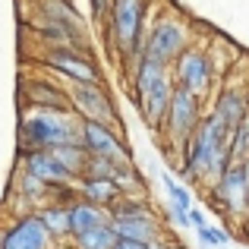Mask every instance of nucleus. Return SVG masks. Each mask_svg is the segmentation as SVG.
Listing matches in <instances>:
<instances>
[{
	"instance_id": "obj_1",
	"label": "nucleus",
	"mask_w": 249,
	"mask_h": 249,
	"mask_svg": "<svg viewBox=\"0 0 249 249\" xmlns=\"http://www.w3.org/2000/svg\"><path fill=\"white\" fill-rule=\"evenodd\" d=\"M177 161H186V164L193 167L202 193L212 189L214 183L221 180V174L233 164V158H231V129L214 114H205L202 123H199V129H196L193 139H189V145L177 155Z\"/></svg>"
},
{
	"instance_id": "obj_2",
	"label": "nucleus",
	"mask_w": 249,
	"mask_h": 249,
	"mask_svg": "<svg viewBox=\"0 0 249 249\" xmlns=\"http://www.w3.org/2000/svg\"><path fill=\"white\" fill-rule=\"evenodd\" d=\"M60 145H82V120L73 110H19V155L54 152Z\"/></svg>"
},
{
	"instance_id": "obj_3",
	"label": "nucleus",
	"mask_w": 249,
	"mask_h": 249,
	"mask_svg": "<svg viewBox=\"0 0 249 249\" xmlns=\"http://www.w3.org/2000/svg\"><path fill=\"white\" fill-rule=\"evenodd\" d=\"M148 0H110L104 16V38H107L120 67L133 70L142 60V44L148 32Z\"/></svg>"
},
{
	"instance_id": "obj_4",
	"label": "nucleus",
	"mask_w": 249,
	"mask_h": 249,
	"mask_svg": "<svg viewBox=\"0 0 249 249\" xmlns=\"http://www.w3.org/2000/svg\"><path fill=\"white\" fill-rule=\"evenodd\" d=\"M129 89H133V98L139 104V114L145 120V126L152 133H161L167 107H170V98H174V89H177L174 76H170V67L142 57L129 70Z\"/></svg>"
},
{
	"instance_id": "obj_5",
	"label": "nucleus",
	"mask_w": 249,
	"mask_h": 249,
	"mask_svg": "<svg viewBox=\"0 0 249 249\" xmlns=\"http://www.w3.org/2000/svg\"><path fill=\"white\" fill-rule=\"evenodd\" d=\"M110 227L117 240H139V243H152L167 233L164 214L155 212L148 196H123L110 208Z\"/></svg>"
},
{
	"instance_id": "obj_6",
	"label": "nucleus",
	"mask_w": 249,
	"mask_h": 249,
	"mask_svg": "<svg viewBox=\"0 0 249 249\" xmlns=\"http://www.w3.org/2000/svg\"><path fill=\"white\" fill-rule=\"evenodd\" d=\"M189 44H193V25H189L180 13L161 10L158 16L148 22L145 44H142V57L170 67V63H174Z\"/></svg>"
},
{
	"instance_id": "obj_7",
	"label": "nucleus",
	"mask_w": 249,
	"mask_h": 249,
	"mask_svg": "<svg viewBox=\"0 0 249 249\" xmlns=\"http://www.w3.org/2000/svg\"><path fill=\"white\" fill-rule=\"evenodd\" d=\"M205 104L202 98L189 95L186 89H174V98H170V107H167V117H164V126H161V142H164V155L167 161H174L183 148L189 145L193 133L199 129L202 117H205Z\"/></svg>"
},
{
	"instance_id": "obj_8",
	"label": "nucleus",
	"mask_w": 249,
	"mask_h": 249,
	"mask_svg": "<svg viewBox=\"0 0 249 249\" xmlns=\"http://www.w3.org/2000/svg\"><path fill=\"white\" fill-rule=\"evenodd\" d=\"M170 76H174L177 89H186L189 95L205 101V98H212L214 82H218V67H214L208 48H202V44L193 41L174 63H170Z\"/></svg>"
},
{
	"instance_id": "obj_9",
	"label": "nucleus",
	"mask_w": 249,
	"mask_h": 249,
	"mask_svg": "<svg viewBox=\"0 0 249 249\" xmlns=\"http://www.w3.org/2000/svg\"><path fill=\"white\" fill-rule=\"evenodd\" d=\"M205 196L212 199L214 212L221 218L240 221V224L249 221V170H246V161H233L221 174V180L212 189H205Z\"/></svg>"
},
{
	"instance_id": "obj_10",
	"label": "nucleus",
	"mask_w": 249,
	"mask_h": 249,
	"mask_svg": "<svg viewBox=\"0 0 249 249\" xmlns=\"http://www.w3.org/2000/svg\"><path fill=\"white\" fill-rule=\"evenodd\" d=\"M38 63H41L48 73L60 76L67 85H98V82H104L95 57L82 54V51H76V48H44L41 54H38Z\"/></svg>"
},
{
	"instance_id": "obj_11",
	"label": "nucleus",
	"mask_w": 249,
	"mask_h": 249,
	"mask_svg": "<svg viewBox=\"0 0 249 249\" xmlns=\"http://www.w3.org/2000/svg\"><path fill=\"white\" fill-rule=\"evenodd\" d=\"M70 91V107L79 120H91L101 123V126H110L120 133V114H117L114 95L104 89V82L98 85H67Z\"/></svg>"
},
{
	"instance_id": "obj_12",
	"label": "nucleus",
	"mask_w": 249,
	"mask_h": 249,
	"mask_svg": "<svg viewBox=\"0 0 249 249\" xmlns=\"http://www.w3.org/2000/svg\"><path fill=\"white\" fill-rule=\"evenodd\" d=\"M22 107H41V110H73L70 107V91L51 76H25L22 85Z\"/></svg>"
},
{
	"instance_id": "obj_13",
	"label": "nucleus",
	"mask_w": 249,
	"mask_h": 249,
	"mask_svg": "<svg viewBox=\"0 0 249 249\" xmlns=\"http://www.w3.org/2000/svg\"><path fill=\"white\" fill-rule=\"evenodd\" d=\"M3 249H57L54 237L48 233V227L41 224L38 212L13 218L3 231Z\"/></svg>"
},
{
	"instance_id": "obj_14",
	"label": "nucleus",
	"mask_w": 249,
	"mask_h": 249,
	"mask_svg": "<svg viewBox=\"0 0 249 249\" xmlns=\"http://www.w3.org/2000/svg\"><path fill=\"white\" fill-rule=\"evenodd\" d=\"M82 148H85L89 155L120 161V164L133 161V155H129L126 142H123V136L117 133V129L101 126V123H91V120H82Z\"/></svg>"
},
{
	"instance_id": "obj_15",
	"label": "nucleus",
	"mask_w": 249,
	"mask_h": 249,
	"mask_svg": "<svg viewBox=\"0 0 249 249\" xmlns=\"http://www.w3.org/2000/svg\"><path fill=\"white\" fill-rule=\"evenodd\" d=\"M227 129H237L243 123V117L249 114V91L246 89H237V85H221L218 91L212 95V110Z\"/></svg>"
},
{
	"instance_id": "obj_16",
	"label": "nucleus",
	"mask_w": 249,
	"mask_h": 249,
	"mask_svg": "<svg viewBox=\"0 0 249 249\" xmlns=\"http://www.w3.org/2000/svg\"><path fill=\"white\" fill-rule=\"evenodd\" d=\"M19 167L25 174L38 177L41 183L54 186V183H76L73 177L67 174V167L54 158V152H29V155H19Z\"/></svg>"
},
{
	"instance_id": "obj_17",
	"label": "nucleus",
	"mask_w": 249,
	"mask_h": 249,
	"mask_svg": "<svg viewBox=\"0 0 249 249\" xmlns=\"http://www.w3.org/2000/svg\"><path fill=\"white\" fill-rule=\"evenodd\" d=\"M101 224H110V212L107 208H98L85 199H76L70 205V237H79L85 231H95Z\"/></svg>"
},
{
	"instance_id": "obj_18",
	"label": "nucleus",
	"mask_w": 249,
	"mask_h": 249,
	"mask_svg": "<svg viewBox=\"0 0 249 249\" xmlns=\"http://www.w3.org/2000/svg\"><path fill=\"white\" fill-rule=\"evenodd\" d=\"M76 193H79V199L91 202L98 208H107V212L123 199L120 186L114 180H76Z\"/></svg>"
},
{
	"instance_id": "obj_19",
	"label": "nucleus",
	"mask_w": 249,
	"mask_h": 249,
	"mask_svg": "<svg viewBox=\"0 0 249 249\" xmlns=\"http://www.w3.org/2000/svg\"><path fill=\"white\" fill-rule=\"evenodd\" d=\"M38 218H41V224L48 227V233L54 237V243H67L70 237V208L67 205H54V202H48V205L38 208Z\"/></svg>"
},
{
	"instance_id": "obj_20",
	"label": "nucleus",
	"mask_w": 249,
	"mask_h": 249,
	"mask_svg": "<svg viewBox=\"0 0 249 249\" xmlns=\"http://www.w3.org/2000/svg\"><path fill=\"white\" fill-rule=\"evenodd\" d=\"M13 193L16 196H22L25 202H29L32 208H41V205H48V183H41L38 177H32V174H25L22 167H19V174H16V186H13Z\"/></svg>"
},
{
	"instance_id": "obj_21",
	"label": "nucleus",
	"mask_w": 249,
	"mask_h": 249,
	"mask_svg": "<svg viewBox=\"0 0 249 249\" xmlns=\"http://www.w3.org/2000/svg\"><path fill=\"white\" fill-rule=\"evenodd\" d=\"M152 170H155V177L161 180V186H164V196H167V205H177V208H183V212H189V208L196 205V199H193V193H189L183 183H177L174 177L167 174L161 164H152Z\"/></svg>"
},
{
	"instance_id": "obj_22",
	"label": "nucleus",
	"mask_w": 249,
	"mask_h": 249,
	"mask_svg": "<svg viewBox=\"0 0 249 249\" xmlns=\"http://www.w3.org/2000/svg\"><path fill=\"white\" fill-rule=\"evenodd\" d=\"M117 243H120V240H117V233H114L110 224H101V227H95V231H85V233L70 240L73 249H117Z\"/></svg>"
},
{
	"instance_id": "obj_23",
	"label": "nucleus",
	"mask_w": 249,
	"mask_h": 249,
	"mask_svg": "<svg viewBox=\"0 0 249 249\" xmlns=\"http://www.w3.org/2000/svg\"><path fill=\"white\" fill-rule=\"evenodd\" d=\"M114 183L120 186V193H123V196H148V186H145V180H142L139 167H136L133 161H126V164L117 167Z\"/></svg>"
},
{
	"instance_id": "obj_24",
	"label": "nucleus",
	"mask_w": 249,
	"mask_h": 249,
	"mask_svg": "<svg viewBox=\"0 0 249 249\" xmlns=\"http://www.w3.org/2000/svg\"><path fill=\"white\" fill-rule=\"evenodd\" d=\"M54 158L67 167V174L73 177V180H79L85 164H89V152H85L82 145H60V148H54Z\"/></svg>"
},
{
	"instance_id": "obj_25",
	"label": "nucleus",
	"mask_w": 249,
	"mask_h": 249,
	"mask_svg": "<svg viewBox=\"0 0 249 249\" xmlns=\"http://www.w3.org/2000/svg\"><path fill=\"white\" fill-rule=\"evenodd\" d=\"M120 161H110V158H98V155H89V164H85L79 180H114Z\"/></svg>"
},
{
	"instance_id": "obj_26",
	"label": "nucleus",
	"mask_w": 249,
	"mask_h": 249,
	"mask_svg": "<svg viewBox=\"0 0 249 249\" xmlns=\"http://www.w3.org/2000/svg\"><path fill=\"white\" fill-rule=\"evenodd\" d=\"M196 237H199V246L205 249H224L231 246V231L227 227H202V231H196Z\"/></svg>"
},
{
	"instance_id": "obj_27",
	"label": "nucleus",
	"mask_w": 249,
	"mask_h": 249,
	"mask_svg": "<svg viewBox=\"0 0 249 249\" xmlns=\"http://www.w3.org/2000/svg\"><path fill=\"white\" fill-rule=\"evenodd\" d=\"M164 221H170L174 227H189V212H183L177 205H164Z\"/></svg>"
},
{
	"instance_id": "obj_28",
	"label": "nucleus",
	"mask_w": 249,
	"mask_h": 249,
	"mask_svg": "<svg viewBox=\"0 0 249 249\" xmlns=\"http://www.w3.org/2000/svg\"><path fill=\"white\" fill-rule=\"evenodd\" d=\"M189 227H196V231H202V227H208V221H205V214H202V208H189Z\"/></svg>"
},
{
	"instance_id": "obj_29",
	"label": "nucleus",
	"mask_w": 249,
	"mask_h": 249,
	"mask_svg": "<svg viewBox=\"0 0 249 249\" xmlns=\"http://www.w3.org/2000/svg\"><path fill=\"white\" fill-rule=\"evenodd\" d=\"M3 231H6V224H0V249H3Z\"/></svg>"
},
{
	"instance_id": "obj_30",
	"label": "nucleus",
	"mask_w": 249,
	"mask_h": 249,
	"mask_svg": "<svg viewBox=\"0 0 249 249\" xmlns=\"http://www.w3.org/2000/svg\"><path fill=\"white\" fill-rule=\"evenodd\" d=\"M29 3H32V6H38V3H44V0H29Z\"/></svg>"
},
{
	"instance_id": "obj_31",
	"label": "nucleus",
	"mask_w": 249,
	"mask_h": 249,
	"mask_svg": "<svg viewBox=\"0 0 249 249\" xmlns=\"http://www.w3.org/2000/svg\"><path fill=\"white\" fill-rule=\"evenodd\" d=\"M246 170H249V161H246Z\"/></svg>"
},
{
	"instance_id": "obj_32",
	"label": "nucleus",
	"mask_w": 249,
	"mask_h": 249,
	"mask_svg": "<svg viewBox=\"0 0 249 249\" xmlns=\"http://www.w3.org/2000/svg\"><path fill=\"white\" fill-rule=\"evenodd\" d=\"M224 249H231V246H224Z\"/></svg>"
},
{
	"instance_id": "obj_33",
	"label": "nucleus",
	"mask_w": 249,
	"mask_h": 249,
	"mask_svg": "<svg viewBox=\"0 0 249 249\" xmlns=\"http://www.w3.org/2000/svg\"><path fill=\"white\" fill-rule=\"evenodd\" d=\"M199 249H205V246H199Z\"/></svg>"
},
{
	"instance_id": "obj_34",
	"label": "nucleus",
	"mask_w": 249,
	"mask_h": 249,
	"mask_svg": "<svg viewBox=\"0 0 249 249\" xmlns=\"http://www.w3.org/2000/svg\"><path fill=\"white\" fill-rule=\"evenodd\" d=\"M243 249H249V246H243Z\"/></svg>"
}]
</instances>
